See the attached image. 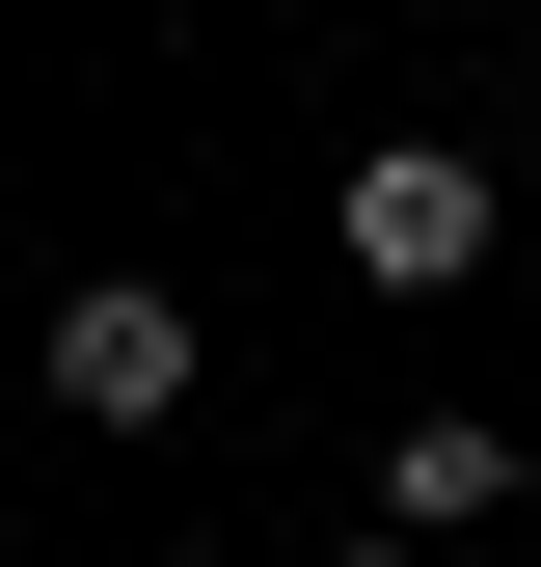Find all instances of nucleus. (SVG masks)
Returning a JSON list of instances; mask_svg holds the SVG:
<instances>
[{
	"label": "nucleus",
	"instance_id": "1",
	"mask_svg": "<svg viewBox=\"0 0 541 567\" xmlns=\"http://www.w3.org/2000/svg\"><path fill=\"white\" fill-rule=\"evenodd\" d=\"M325 244H353V298H488L514 189H488V135H353V189H325Z\"/></svg>",
	"mask_w": 541,
	"mask_h": 567
},
{
	"label": "nucleus",
	"instance_id": "2",
	"mask_svg": "<svg viewBox=\"0 0 541 567\" xmlns=\"http://www.w3.org/2000/svg\"><path fill=\"white\" fill-rule=\"evenodd\" d=\"M28 379H54V433H190V379H217V324H190L163 270H82V298L28 324Z\"/></svg>",
	"mask_w": 541,
	"mask_h": 567
},
{
	"label": "nucleus",
	"instance_id": "3",
	"mask_svg": "<svg viewBox=\"0 0 541 567\" xmlns=\"http://www.w3.org/2000/svg\"><path fill=\"white\" fill-rule=\"evenodd\" d=\"M514 514V433H488V405H406V433H379V540H488Z\"/></svg>",
	"mask_w": 541,
	"mask_h": 567
},
{
	"label": "nucleus",
	"instance_id": "4",
	"mask_svg": "<svg viewBox=\"0 0 541 567\" xmlns=\"http://www.w3.org/2000/svg\"><path fill=\"white\" fill-rule=\"evenodd\" d=\"M325 567H433V540H325Z\"/></svg>",
	"mask_w": 541,
	"mask_h": 567
},
{
	"label": "nucleus",
	"instance_id": "5",
	"mask_svg": "<svg viewBox=\"0 0 541 567\" xmlns=\"http://www.w3.org/2000/svg\"><path fill=\"white\" fill-rule=\"evenodd\" d=\"M163 567H244V540H163Z\"/></svg>",
	"mask_w": 541,
	"mask_h": 567
}]
</instances>
